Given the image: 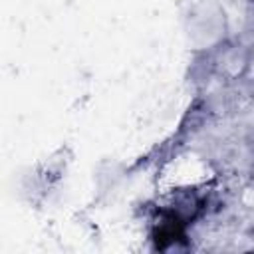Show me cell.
Returning <instances> with one entry per match:
<instances>
[{"mask_svg":"<svg viewBox=\"0 0 254 254\" xmlns=\"http://www.w3.org/2000/svg\"><path fill=\"white\" fill-rule=\"evenodd\" d=\"M252 147H254V135H252Z\"/></svg>","mask_w":254,"mask_h":254,"instance_id":"2","label":"cell"},{"mask_svg":"<svg viewBox=\"0 0 254 254\" xmlns=\"http://www.w3.org/2000/svg\"><path fill=\"white\" fill-rule=\"evenodd\" d=\"M250 183L254 185V165H252V173H250Z\"/></svg>","mask_w":254,"mask_h":254,"instance_id":"1","label":"cell"}]
</instances>
